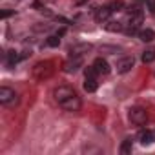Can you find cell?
<instances>
[{
    "label": "cell",
    "instance_id": "cell-19",
    "mask_svg": "<svg viewBox=\"0 0 155 155\" xmlns=\"http://www.w3.org/2000/svg\"><path fill=\"white\" fill-rule=\"evenodd\" d=\"M146 4H148L150 13H153V15H155V0H146Z\"/></svg>",
    "mask_w": 155,
    "mask_h": 155
},
{
    "label": "cell",
    "instance_id": "cell-2",
    "mask_svg": "<svg viewBox=\"0 0 155 155\" xmlns=\"http://www.w3.org/2000/svg\"><path fill=\"white\" fill-rule=\"evenodd\" d=\"M53 62H49V60H44V62H38V64H35V68H33V77L37 81H46V79H49V77L53 75Z\"/></svg>",
    "mask_w": 155,
    "mask_h": 155
},
{
    "label": "cell",
    "instance_id": "cell-12",
    "mask_svg": "<svg viewBox=\"0 0 155 155\" xmlns=\"http://www.w3.org/2000/svg\"><path fill=\"white\" fill-rule=\"evenodd\" d=\"M104 29L110 31V33H119V31H122V24L117 22V20H108L104 24Z\"/></svg>",
    "mask_w": 155,
    "mask_h": 155
},
{
    "label": "cell",
    "instance_id": "cell-17",
    "mask_svg": "<svg viewBox=\"0 0 155 155\" xmlns=\"http://www.w3.org/2000/svg\"><path fill=\"white\" fill-rule=\"evenodd\" d=\"M46 44H48L49 48H57V46L60 44V38H58V35H53V37H49V38L46 40Z\"/></svg>",
    "mask_w": 155,
    "mask_h": 155
},
{
    "label": "cell",
    "instance_id": "cell-6",
    "mask_svg": "<svg viewBox=\"0 0 155 155\" xmlns=\"http://www.w3.org/2000/svg\"><path fill=\"white\" fill-rule=\"evenodd\" d=\"M133 64H135L133 57H122V58H119L117 60V73H128L133 68Z\"/></svg>",
    "mask_w": 155,
    "mask_h": 155
},
{
    "label": "cell",
    "instance_id": "cell-3",
    "mask_svg": "<svg viewBox=\"0 0 155 155\" xmlns=\"http://www.w3.org/2000/svg\"><path fill=\"white\" fill-rule=\"evenodd\" d=\"M130 120L133 122V124H137V126H142V124H146V120H148V111L144 110V108H140V106H135V108H131L130 110Z\"/></svg>",
    "mask_w": 155,
    "mask_h": 155
},
{
    "label": "cell",
    "instance_id": "cell-14",
    "mask_svg": "<svg viewBox=\"0 0 155 155\" xmlns=\"http://www.w3.org/2000/svg\"><path fill=\"white\" fill-rule=\"evenodd\" d=\"M142 62L144 64H150V62H153L155 60V48H148L146 51H142Z\"/></svg>",
    "mask_w": 155,
    "mask_h": 155
},
{
    "label": "cell",
    "instance_id": "cell-13",
    "mask_svg": "<svg viewBox=\"0 0 155 155\" xmlns=\"http://www.w3.org/2000/svg\"><path fill=\"white\" fill-rule=\"evenodd\" d=\"M139 38H140L142 42H151V40L155 38V31H153V29H140V31H139Z\"/></svg>",
    "mask_w": 155,
    "mask_h": 155
},
{
    "label": "cell",
    "instance_id": "cell-1",
    "mask_svg": "<svg viewBox=\"0 0 155 155\" xmlns=\"http://www.w3.org/2000/svg\"><path fill=\"white\" fill-rule=\"evenodd\" d=\"M53 97L58 102V106L62 110H66V111H79L81 106H82L81 97L77 95V91L73 88H69V86H58L53 91Z\"/></svg>",
    "mask_w": 155,
    "mask_h": 155
},
{
    "label": "cell",
    "instance_id": "cell-20",
    "mask_svg": "<svg viewBox=\"0 0 155 155\" xmlns=\"http://www.w3.org/2000/svg\"><path fill=\"white\" fill-rule=\"evenodd\" d=\"M9 15H11V11H4V13H2V17H4V18H8Z\"/></svg>",
    "mask_w": 155,
    "mask_h": 155
},
{
    "label": "cell",
    "instance_id": "cell-10",
    "mask_svg": "<svg viewBox=\"0 0 155 155\" xmlns=\"http://www.w3.org/2000/svg\"><path fill=\"white\" fill-rule=\"evenodd\" d=\"M139 140H140L144 146L155 142V131H153V130H144V131H140V133H139Z\"/></svg>",
    "mask_w": 155,
    "mask_h": 155
},
{
    "label": "cell",
    "instance_id": "cell-8",
    "mask_svg": "<svg viewBox=\"0 0 155 155\" xmlns=\"http://www.w3.org/2000/svg\"><path fill=\"white\" fill-rule=\"evenodd\" d=\"M111 13H113V11L110 9V6H102V8H99V9L95 11V20H97V22H108V18H110Z\"/></svg>",
    "mask_w": 155,
    "mask_h": 155
},
{
    "label": "cell",
    "instance_id": "cell-15",
    "mask_svg": "<svg viewBox=\"0 0 155 155\" xmlns=\"http://www.w3.org/2000/svg\"><path fill=\"white\" fill-rule=\"evenodd\" d=\"M131 148H133V140H131V139H126V140H122V144H120V153H122V155H128V153L131 151Z\"/></svg>",
    "mask_w": 155,
    "mask_h": 155
},
{
    "label": "cell",
    "instance_id": "cell-9",
    "mask_svg": "<svg viewBox=\"0 0 155 155\" xmlns=\"http://www.w3.org/2000/svg\"><path fill=\"white\" fill-rule=\"evenodd\" d=\"M93 68L97 69V73H101V75H108L110 73V64L102 58V57H99V58H95V62H93Z\"/></svg>",
    "mask_w": 155,
    "mask_h": 155
},
{
    "label": "cell",
    "instance_id": "cell-7",
    "mask_svg": "<svg viewBox=\"0 0 155 155\" xmlns=\"http://www.w3.org/2000/svg\"><path fill=\"white\" fill-rule=\"evenodd\" d=\"M90 49H91V44H77V46H71L69 48V57H82Z\"/></svg>",
    "mask_w": 155,
    "mask_h": 155
},
{
    "label": "cell",
    "instance_id": "cell-5",
    "mask_svg": "<svg viewBox=\"0 0 155 155\" xmlns=\"http://www.w3.org/2000/svg\"><path fill=\"white\" fill-rule=\"evenodd\" d=\"M84 64V58L82 57H71L66 64H64V71L66 73H75V71H79Z\"/></svg>",
    "mask_w": 155,
    "mask_h": 155
},
{
    "label": "cell",
    "instance_id": "cell-16",
    "mask_svg": "<svg viewBox=\"0 0 155 155\" xmlns=\"http://www.w3.org/2000/svg\"><path fill=\"white\" fill-rule=\"evenodd\" d=\"M110 9L111 11H122L124 9V2L122 0H113V2L110 4Z\"/></svg>",
    "mask_w": 155,
    "mask_h": 155
},
{
    "label": "cell",
    "instance_id": "cell-18",
    "mask_svg": "<svg viewBox=\"0 0 155 155\" xmlns=\"http://www.w3.org/2000/svg\"><path fill=\"white\" fill-rule=\"evenodd\" d=\"M17 60H18L17 53H15V51H9V53H8V64H9V66H13Z\"/></svg>",
    "mask_w": 155,
    "mask_h": 155
},
{
    "label": "cell",
    "instance_id": "cell-11",
    "mask_svg": "<svg viewBox=\"0 0 155 155\" xmlns=\"http://www.w3.org/2000/svg\"><path fill=\"white\" fill-rule=\"evenodd\" d=\"M97 88H99L97 77H86V81H84V90H86L88 93H93V91H97Z\"/></svg>",
    "mask_w": 155,
    "mask_h": 155
},
{
    "label": "cell",
    "instance_id": "cell-4",
    "mask_svg": "<svg viewBox=\"0 0 155 155\" xmlns=\"http://www.w3.org/2000/svg\"><path fill=\"white\" fill-rule=\"evenodd\" d=\"M18 102V95L9 88H0V104L2 106H13Z\"/></svg>",
    "mask_w": 155,
    "mask_h": 155
}]
</instances>
